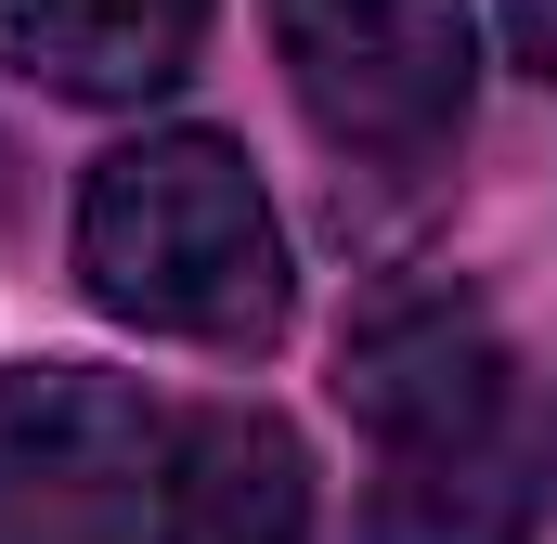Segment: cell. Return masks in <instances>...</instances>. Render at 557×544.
<instances>
[{
    "label": "cell",
    "instance_id": "1",
    "mask_svg": "<svg viewBox=\"0 0 557 544\" xmlns=\"http://www.w3.org/2000/svg\"><path fill=\"white\" fill-rule=\"evenodd\" d=\"M78 285L143 324V337H195V350H260L285 324V234L273 195L247 182V156L221 131H143L91 169L78 195Z\"/></svg>",
    "mask_w": 557,
    "mask_h": 544
},
{
    "label": "cell",
    "instance_id": "2",
    "mask_svg": "<svg viewBox=\"0 0 557 544\" xmlns=\"http://www.w3.org/2000/svg\"><path fill=\"white\" fill-rule=\"evenodd\" d=\"M182 428L131 376L0 363V544H169Z\"/></svg>",
    "mask_w": 557,
    "mask_h": 544
},
{
    "label": "cell",
    "instance_id": "3",
    "mask_svg": "<svg viewBox=\"0 0 557 544\" xmlns=\"http://www.w3.org/2000/svg\"><path fill=\"white\" fill-rule=\"evenodd\" d=\"M273 52L311 104V131L376 169H428L480 104L467 0H273Z\"/></svg>",
    "mask_w": 557,
    "mask_h": 544
},
{
    "label": "cell",
    "instance_id": "4",
    "mask_svg": "<svg viewBox=\"0 0 557 544\" xmlns=\"http://www.w3.org/2000/svg\"><path fill=\"white\" fill-rule=\"evenodd\" d=\"M337 403L376 428V454H454V441H506L519 390H506V337L480 298L454 285H389L363 298V324L337 337Z\"/></svg>",
    "mask_w": 557,
    "mask_h": 544
},
{
    "label": "cell",
    "instance_id": "5",
    "mask_svg": "<svg viewBox=\"0 0 557 544\" xmlns=\"http://www.w3.org/2000/svg\"><path fill=\"white\" fill-rule=\"evenodd\" d=\"M208 0H13L0 13V65H26L65 104H143L195 65Z\"/></svg>",
    "mask_w": 557,
    "mask_h": 544
},
{
    "label": "cell",
    "instance_id": "6",
    "mask_svg": "<svg viewBox=\"0 0 557 544\" xmlns=\"http://www.w3.org/2000/svg\"><path fill=\"white\" fill-rule=\"evenodd\" d=\"M169 544H311V454L247 403L195 415L169 480Z\"/></svg>",
    "mask_w": 557,
    "mask_h": 544
},
{
    "label": "cell",
    "instance_id": "7",
    "mask_svg": "<svg viewBox=\"0 0 557 544\" xmlns=\"http://www.w3.org/2000/svg\"><path fill=\"white\" fill-rule=\"evenodd\" d=\"M376 544H532V454L454 441V454H389L376 480Z\"/></svg>",
    "mask_w": 557,
    "mask_h": 544
},
{
    "label": "cell",
    "instance_id": "8",
    "mask_svg": "<svg viewBox=\"0 0 557 544\" xmlns=\"http://www.w3.org/2000/svg\"><path fill=\"white\" fill-rule=\"evenodd\" d=\"M493 13H506V52L532 78H557V0H493Z\"/></svg>",
    "mask_w": 557,
    "mask_h": 544
}]
</instances>
